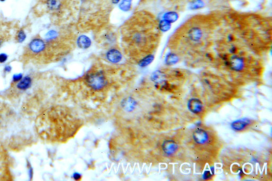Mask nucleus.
Segmentation results:
<instances>
[{
  "mask_svg": "<svg viewBox=\"0 0 272 181\" xmlns=\"http://www.w3.org/2000/svg\"><path fill=\"white\" fill-rule=\"evenodd\" d=\"M86 80L88 86L94 90H101L107 84L105 77L101 72L89 74Z\"/></svg>",
  "mask_w": 272,
  "mask_h": 181,
  "instance_id": "nucleus-1",
  "label": "nucleus"
},
{
  "mask_svg": "<svg viewBox=\"0 0 272 181\" xmlns=\"http://www.w3.org/2000/svg\"><path fill=\"white\" fill-rule=\"evenodd\" d=\"M29 47L32 52L34 53H39L45 50V44L43 40L35 38L30 41Z\"/></svg>",
  "mask_w": 272,
  "mask_h": 181,
  "instance_id": "nucleus-2",
  "label": "nucleus"
},
{
  "mask_svg": "<svg viewBox=\"0 0 272 181\" xmlns=\"http://www.w3.org/2000/svg\"><path fill=\"white\" fill-rule=\"evenodd\" d=\"M231 69L236 71L242 70L244 67V63L243 58L238 56H233L230 58L229 62Z\"/></svg>",
  "mask_w": 272,
  "mask_h": 181,
  "instance_id": "nucleus-3",
  "label": "nucleus"
},
{
  "mask_svg": "<svg viewBox=\"0 0 272 181\" xmlns=\"http://www.w3.org/2000/svg\"><path fill=\"white\" fill-rule=\"evenodd\" d=\"M106 58L110 62L118 63L122 60V55L119 50L111 49L107 52Z\"/></svg>",
  "mask_w": 272,
  "mask_h": 181,
  "instance_id": "nucleus-4",
  "label": "nucleus"
},
{
  "mask_svg": "<svg viewBox=\"0 0 272 181\" xmlns=\"http://www.w3.org/2000/svg\"><path fill=\"white\" fill-rule=\"evenodd\" d=\"M188 35L191 41L197 42L199 41L203 37V32L200 28L197 27H193L189 30Z\"/></svg>",
  "mask_w": 272,
  "mask_h": 181,
  "instance_id": "nucleus-5",
  "label": "nucleus"
},
{
  "mask_svg": "<svg viewBox=\"0 0 272 181\" xmlns=\"http://www.w3.org/2000/svg\"><path fill=\"white\" fill-rule=\"evenodd\" d=\"M193 137L195 141L199 144L205 143L208 139V134L203 130L196 131L193 133Z\"/></svg>",
  "mask_w": 272,
  "mask_h": 181,
  "instance_id": "nucleus-6",
  "label": "nucleus"
},
{
  "mask_svg": "<svg viewBox=\"0 0 272 181\" xmlns=\"http://www.w3.org/2000/svg\"><path fill=\"white\" fill-rule=\"evenodd\" d=\"M188 106L190 110L196 114L200 112L203 108V105L201 101L199 99L195 98L190 99L189 101Z\"/></svg>",
  "mask_w": 272,
  "mask_h": 181,
  "instance_id": "nucleus-7",
  "label": "nucleus"
},
{
  "mask_svg": "<svg viewBox=\"0 0 272 181\" xmlns=\"http://www.w3.org/2000/svg\"><path fill=\"white\" fill-rule=\"evenodd\" d=\"M178 149V146L176 142L169 140L164 142L163 144V149L165 153L167 154H172L176 152Z\"/></svg>",
  "mask_w": 272,
  "mask_h": 181,
  "instance_id": "nucleus-8",
  "label": "nucleus"
},
{
  "mask_svg": "<svg viewBox=\"0 0 272 181\" xmlns=\"http://www.w3.org/2000/svg\"><path fill=\"white\" fill-rule=\"evenodd\" d=\"M77 43L78 46L82 49H87L92 45L90 38L85 35H82L78 37Z\"/></svg>",
  "mask_w": 272,
  "mask_h": 181,
  "instance_id": "nucleus-9",
  "label": "nucleus"
},
{
  "mask_svg": "<svg viewBox=\"0 0 272 181\" xmlns=\"http://www.w3.org/2000/svg\"><path fill=\"white\" fill-rule=\"evenodd\" d=\"M32 78H30V77L26 76L18 82L17 87L20 90H26L30 88L32 85Z\"/></svg>",
  "mask_w": 272,
  "mask_h": 181,
  "instance_id": "nucleus-10",
  "label": "nucleus"
},
{
  "mask_svg": "<svg viewBox=\"0 0 272 181\" xmlns=\"http://www.w3.org/2000/svg\"><path fill=\"white\" fill-rule=\"evenodd\" d=\"M136 105V102L132 98H128L124 99L122 102V106L125 110L128 112H131L135 109Z\"/></svg>",
  "mask_w": 272,
  "mask_h": 181,
  "instance_id": "nucleus-11",
  "label": "nucleus"
},
{
  "mask_svg": "<svg viewBox=\"0 0 272 181\" xmlns=\"http://www.w3.org/2000/svg\"><path fill=\"white\" fill-rule=\"evenodd\" d=\"M151 79L154 82L158 84H161L165 81V75L161 71H156L152 74Z\"/></svg>",
  "mask_w": 272,
  "mask_h": 181,
  "instance_id": "nucleus-12",
  "label": "nucleus"
},
{
  "mask_svg": "<svg viewBox=\"0 0 272 181\" xmlns=\"http://www.w3.org/2000/svg\"><path fill=\"white\" fill-rule=\"evenodd\" d=\"M46 5L49 10L55 11L60 9L61 3L60 0H47Z\"/></svg>",
  "mask_w": 272,
  "mask_h": 181,
  "instance_id": "nucleus-13",
  "label": "nucleus"
},
{
  "mask_svg": "<svg viewBox=\"0 0 272 181\" xmlns=\"http://www.w3.org/2000/svg\"><path fill=\"white\" fill-rule=\"evenodd\" d=\"M179 61L178 56L176 54L169 53L165 58V63L167 65L175 64Z\"/></svg>",
  "mask_w": 272,
  "mask_h": 181,
  "instance_id": "nucleus-14",
  "label": "nucleus"
},
{
  "mask_svg": "<svg viewBox=\"0 0 272 181\" xmlns=\"http://www.w3.org/2000/svg\"><path fill=\"white\" fill-rule=\"evenodd\" d=\"M248 124V122L244 120H239L236 121L232 124V127L236 130H241L246 127L247 125Z\"/></svg>",
  "mask_w": 272,
  "mask_h": 181,
  "instance_id": "nucleus-15",
  "label": "nucleus"
},
{
  "mask_svg": "<svg viewBox=\"0 0 272 181\" xmlns=\"http://www.w3.org/2000/svg\"><path fill=\"white\" fill-rule=\"evenodd\" d=\"M154 56L152 55H149L146 56L145 58H143L142 60L140 61L138 63V64L140 67H146L152 62L154 60Z\"/></svg>",
  "mask_w": 272,
  "mask_h": 181,
  "instance_id": "nucleus-16",
  "label": "nucleus"
},
{
  "mask_svg": "<svg viewBox=\"0 0 272 181\" xmlns=\"http://www.w3.org/2000/svg\"><path fill=\"white\" fill-rule=\"evenodd\" d=\"M131 0H122L119 5L120 9L123 11H128L131 8Z\"/></svg>",
  "mask_w": 272,
  "mask_h": 181,
  "instance_id": "nucleus-17",
  "label": "nucleus"
},
{
  "mask_svg": "<svg viewBox=\"0 0 272 181\" xmlns=\"http://www.w3.org/2000/svg\"><path fill=\"white\" fill-rule=\"evenodd\" d=\"M164 18L166 21H167L170 23H172V22L176 21V20L178 19V15L175 12H171L166 13L164 16Z\"/></svg>",
  "mask_w": 272,
  "mask_h": 181,
  "instance_id": "nucleus-18",
  "label": "nucleus"
},
{
  "mask_svg": "<svg viewBox=\"0 0 272 181\" xmlns=\"http://www.w3.org/2000/svg\"><path fill=\"white\" fill-rule=\"evenodd\" d=\"M170 24L171 23L164 20L160 22V23L159 24V28L160 29V30L162 31H164V32L167 31L171 28V24Z\"/></svg>",
  "mask_w": 272,
  "mask_h": 181,
  "instance_id": "nucleus-19",
  "label": "nucleus"
},
{
  "mask_svg": "<svg viewBox=\"0 0 272 181\" xmlns=\"http://www.w3.org/2000/svg\"><path fill=\"white\" fill-rule=\"evenodd\" d=\"M26 39V34L25 31L23 29L20 30L18 32L17 34V41L19 43H22L24 42Z\"/></svg>",
  "mask_w": 272,
  "mask_h": 181,
  "instance_id": "nucleus-20",
  "label": "nucleus"
},
{
  "mask_svg": "<svg viewBox=\"0 0 272 181\" xmlns=\"http://www.w3.org/2000/svg\"><path fill=\"white\" fill-rule=\"evenodd\" d=\"M203 6V3L201 0H195L191 2V7L193 9H197L201 8Z\"/></svg>",
  "mask_w": 272,
  "mask_h": 181,
  "instance_id": "nucleus-21",
  "label": "nucleus"
},
{
  "mask_svg": "<svg viewBox=\"0 0 272 181\" xmlns=\"http://www.w3.org/2000/svg\"><path fill=\"white\" fill-rule=\"evenodd\" d=\"M58 32L55 30H50L46 34V38L48 40H52L58 37Z\"/></svg>",
  "mask_w": 272,
  "mask_h": 181,
  "instance_id": "nucleus-22",
  "label": "nucleus"
},
{
  "mask_svg": "<svg viewBox=\"0 0 272 181\" xmlns=\"http://www.w3.org/2000/svg\"><path fill=\"white\" fill-rule=\"evenodd\" d=\"M8 56L5 53H1L0 54V63H3L5 62L8 60Z\"/></svg>",
  "mask_w": 272,
  "mask_h": 181,
  "instance_id": "nucleus-23",
  "label": "nucleus"
},
{
  "mask_svg": "<svg viewBox=\"0 0 272 181\" xmlns=\"http://www.w3.org/2000/svg\"><path fill=\"white\" fill-rule=\"evenodd\" d=\"M22 79V74H15L13 77V81L15 82H19Z\"/></svg>",
  "mask_w": 272,
  "mask_h": 181,
  "instance_id": "nucleus-24",
  "label": "nucleus"
},
{
  "mask_svg": "<svg viewBox=\"0 0 272 181\" xmlns=\"http://www.w3.org/2000/svg\"><path fill=\"white\" fill-rule=\"evenodd\" d=\"M73 178H74V179H76V180H79V179L82 178V176L80 174L75 173V174H73Z\"/></svg>",
  "mask_w": 272,
  "mask_h": 181,
  "instance_id": "nucleus-25",
  "label": "nucleus"
},
{
  "mask_svg": "<svg viewBox=\"0 0 272 181\" xmlns=\"http://www.w3.org/2000/svg\"><path fill=\"white\" fill-rule=\"evenodd\" d=\"M11 67L10 66H9V65H7L6 67H5V71H6L7 72H10L11 70Z\"/></svg>",
  "mask_w": 272,
  "mask_h": 181,
  "instance_id": "nucleus-26",
  "label": "nucleus"
},
{
  "mask_svg": "<svg viewBox=\"0 0 272 181\" xmlns=\"http://www.w3.org/2000/svg\"><path fill=\"white\" fill-rule=\"evenodd\" d=\"M112 2L114 4H116V3H118L120 1V0H112Z\"/></svg>",
  "mask_w": 272,
  "mask_h": 181,
  "instance_id": "nucleus-27",
  "label": "nucleus"
},
{
  "mask_svg": "<svg viewBox=\"0 0 272 181\" xmlns=\"http://www.w3.org/2000/svg\"><path fill=\"white\" fill-rule=\"evenodd\" d=\"M231 51L232 53H234V52H236L237 51V48H231Z\"/></svg>",
  "mask_w": 272,
  "mask_h": 181,
  "instance_id": "nucleus-28",
  "label": "nucleus"
},
{
  "mask_svg": "<svg viewBox=\"0 0 272 181\" xmlns=\"http://www.w3.org/2000/svg\"><path fill=\"white\" fill-rule=\"evenodd\" d=\"M5 1V0H0V1H2V2H4Z\"/></svg>",
  "mask_w": 272,
  "mask_h": 181,
  "instance_id": "nucleus-29",
  "label": "nucleus"
}]
</instances>
